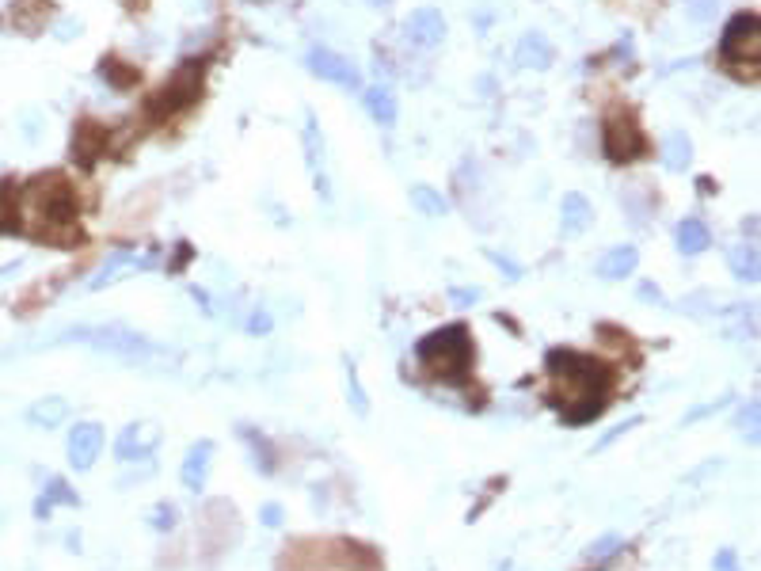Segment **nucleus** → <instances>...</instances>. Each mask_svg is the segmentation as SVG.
I'll list each match as a JSON object with an SVG mask.
<instances>
[{"mask_svg":"<svg viewBox=\"0 0 761 571\" xmlns=\"http://www.w3.org/2000/svg\"><path fill=\"white\" fill-rule=\"evenodd\" d=\"M198 88H202V72H195V69H179L176 77L164 84L160 91L148 103V110L160 119V115H176V110H183V107H191L195 100H198Z\"/></svg>","mask_w":761,"mask_h":571,"instance_id":"nucleus-7","label":"nucleus"},{"mask_svg":"<svg viewBox=\"0 0 761 571\" xmlns=\"http://www.w3.org/2000/svg\"><path fill=\"white\" fill-rule=\"evenodd\" d=\"M153 267H157V252L138 255V252H129V248H119V252H110V255H107V263H103L96 274H91L88 293L107 290L110 282H119L122 274H129V271H153Z\"/></svg>","mask_w":761,"mask_h":571,"instance_id":"nucleus-10","label":"nucleus"},{"mask_svg":"<svg viewBox=\"0 0 761 571\" xmlns=\"http://www.w3.org/2000/svg\"><path fill=\"white\" fill-rule=\"evenodd\" d=\"M445 298H450L457 309H469V305L480 301V290H457V286H450V290H445Z\"/></svg>","mask_w":761,"mask_h":571,"instance_id":"nucleus-35","label":"nucleus"},{"mask_svg":"<svg viewBox=\"0 0 761 571\" xmlns=\"http://www.w3.org/2000/svg\"><path fill=\"white\" fill-rule=\"evenodd\" d=\"M488 260H491V263H495L499 271H503V274H507V279H514V282H518V279H522V267H518V263H510V260H507V255H499V252H488Z\"/></svg>","mask_w":761,"mask_h":571,"instance_id":"nucleus-39","label":"nucleus"},{"mask_svg":"<svg viewBox=\"0 0 761 571\" xmlns=\"http://www.w3.org/2000/svg\"><path fill=\"white\" fill-rule=\"evenodd\" d=\"M728 267H731L735 279L747 282V286H754L761 279V263H757V248L754 244H735L728 252Z\"/></svg>","mask_w":761,"mask_h":571,"instance_id":"nucleus-23","label":"nucleus"},{"mask_svg":"<svg viewBox=\"0 0 761 571\" xmlns=\"http://www.w3.org/2000/svg\"><path fill=\"white\" fill-rule=\"evenodd\" d=\"M81 503V495L69 488V481H62V476H50L43 495H39V503H34V519H50L53 507H77Z\"/></svg>","mask_w":761,"mask_h":571,"instance_id":"nucleus-19","label":"nucleus"},{"mask_svg":"<svg viewBox=\"0 0 761 571\" xmlns=\"http://www.w3.org/2000/svg\"><path fill=\"white\" fill-rule=\"evenodd\" d=\"M24 221L34 225L31 233L43 241H81L77 206H72V187L62 176L34 179L24 191Z\"/></svg>","mask_w":761,"mask_h":571,"instance_id":"nucleus-2","label":"nucleus"},{"mask_svg":"<svg viewBox=\"0 0 761 571\" xmlns=\"http://www.w3.org/2000/svg\"><path fill=\"white\" fill-rule=\"evenodd\" d=\"M404 31H407V39H412V46H419V50H438L445 43V20H442L438 8L412 12V15H407V24H404Z\"/></svg>","mask_w":761,"mask_h":571,"instance_id":"nucleus-12","label":"nucleus"},{"mask_svg":"<svg viewBox=\"0 0 761 571\" xmlns=\"http://www.w3.org/2000/svg\"><path fill=\"white\" fill-rule=\"evenodd\" d=\"M674 241H678L681 255H704L712 248V229L704 225V221H697V217H685L678 225V233H674Z\"/></svg>","mask_w":761,"mask_h":571,"instance_id":"nucleus-20","label":"nucleus"},{"mask_svg":"<svg viewBox=\"0 0 761 571\" xmlns=\"http://www.w3.org/2000/svg\"><path fill=\"white\" fill-rule=\"evenodd\" d=\"M271 328H274L271 312H263V309H259V312H252V320H248V331H252V336H267Z\"/></svg>","mask_w":761,"mask_h":571,"instance_id":"nucleus-40","label":"nucleus"},{"mask_svg":"<svg viewBox=\"0 0 761 571\" xmlns=\"http://www.w3.org/2000/svg\"><path fill=\"white\" fill-rule=\"evenodd\" d=\"M712 571H742V564H738V557H735V548H719L716 560H712Z\"/></svg>","mask_w":761,"mask_h":571,"instance_id":"nucleus-36","label":"nucleus"},{"mask_svg":"<svg viewBox=\"0 0 761 571\" xmlns=\"http://www.w3.org/2000/svg\"><path fill=\"white\" fill-rule=\"evenodd\" d=\"M176 519H179V510H176L172 503H157L153 510H148V526H153L157 533L176 529Z\"/></svg>","mask_w":761,"mask_h":571,"instance_id":"nucleus-31","label":"nucleus"},{"mask_svg":"<svg viewBox=\"0 0 761 571\" xmlns=\"http://www.w3.org/2000/svg\"><path fill=\"white\" fill-rule=\"evenodd\" d=\"M636 427H640V419H636V415H633V419H624V423H617V427H609V431H605L598 442H594V453L609 450V446H614V442H621L628 431H636Z\"/></svg>","mask_w":761,"mask_h":571,"instance_id":"nucleus-32","label":"nucleus"},{"mask_svg":"<svg viewBox=\"0 0 761 571\" xmlns=\"http://www.w3.org/2000/svg\"><path fill=\"white\" fill-rule=\"evenodd\" d=\"M757 419H761V412H757V400H750V404H742L738 408V415H735V427L747 434V442H754L757 446V438H761V431H757Z\"/></svg>","mask_w":761,"mask_h":571,"instance_id":"nucleus-30","label":"nucleus"},{"mask_svg":"<svg viewBox=\"0 0 761 571\" xmlns=\"http://www.w3.org/2000/svg\"><path fill=\"white\" fill-rule=\"evenodd\" d=\"M560 225L567 236H583L590 225H594V206L590 198L579 195V191H567L564 202H560Z\"/></svg>","mask_w":761,"mask_h":571,"instance_id":"nucleus-16","label":"nucleus"},{"mask_svg":"<svg viewBox=\"0 0 761 571\" xmlns=\"http://www.w3.org/2000/svg\"><path fill=\"white\" fill-rule=\"evenodd\" d=\"M69 400L65 396H43V400H34L31 408H27V423L31 427H43V431H53V427H62V423L69 419Z\"/></svg>","mask_w":761,"mask_h":571,"instance_id":"nucleus-17","label":"nucleus"},{"mask_svg":"<svg viewBox=\"0 0 761 571\" xmlns=\"http://www.w3.org/2000/svg\"><path fill=\"white\" fill-rule=\"evenodd\" d=\"M636 298H640V301H647V305H666L662 290H659L655 282H640V286H636Z\"/></svg>","mask_w":761,"mask_h":571,"instance_id":"nucleus-38","label":"nucleus"},{"mask_svg":"<svg viewBox=\"0 0 761 571\" xmlns=\"http://www.w3.org/2000/svg\"><path fill=\"white\" fill-rule=\"evenodd\" d=\"M107 145V130L100 122H81L77 126V138H72V157L81 160H96V153Z\"/></svg>","mask_w":761,"mask_h":571,"instance_id":"nucleus-24","label":"nucleus"},{"mask_svg":"<svg viewBox=\"0 0 761 571\" xmlns=\"http://www.w3.org/2000/svg\"><path fill=\"white\" fill-rule=\"evenodd\" d=\"M305 65H309L312 77H320L328 84H339V88H358L362 84L355 62L343 58V53H336V50H328V46H312L305 53Z\"/></svg>","mask_w":761,"mask_h":571,"instance_id":"nucleus-8","label":"nucleus"},{"mask_svg":"<svg viewBox=\"0 0 761 571\" xmlns=\"http://www.w3.org/2000/svg\"><path fill=\"white\" fill-rule=\"evenodd\" d=\"M320 130H317V119L305 115V157H309V168L312 176H320Z\"/></svg>","mask_w":761,"mask_h":571,"instance_id":"nucleus-28","label":"nucleus"},{"mask_svg":"<svg viewBox=\"0 0 761 571\" xmlns=\"http://www.w3.org/2000/svg\"><path fill=\"white\" fill-rule=\"evenodd\" d=\"M754 305H728L723 309V336L728 339H735V343H747V339H754L757 336V320H754Z\"/></svg>","mask_w":761,"mask_h":571,"instance_id":"nucleus-18","label":"nucleus"},{"mask_svg":"<svg viewBox=\"0 0 761 571\" xmlns=\"http://www.w3.org/2000/svg\"><path fill=\"white\" fill-rule=\"evenodd\" d=\"M731 400H735V393H723L719 400H712V404H700V408H693V412H685V419H681V423H685V427H693V423H700V419H709V415H716V412L723 408V404H731Z\"/></svg>","mask_w":761,"mask_h":571,"instance_id":"nucleus-34","label":"nucleus"},{"mask_svg":"<svg viewBox=\"0 0 761 571\" xmlns=\"http://www.w3.org/2000/svg\"><path fill=\"white\" fill-rule=\"evenodd\" d=\"M548 374H552V404L560 408L564 423L579 427L586 419H598L605 412V393H609V370L602 362H594L586 355L575 351H548L545 358Z\"/></svg>","mask_w":761,"mask_h":571,"instance_id":"nucleus-1","label":"nucleus"},{"mask_svg":"<svg viewBox=\"0 0 761 571\" xmlns=\"http://www.w3.org/2000/svg\"><path fill=\"white\" fill-rule=\"evenodd\" d=\"M602 149L605 157L614 160V164H628V160H636L643 149H647V141L640 134V126L621 115V110H614V115L605 119V134H602Z\"/></svg>","mask_w":761,"mask_h":571,"instance_id":"nucleus-6","label":"nucleus"},{"mask_svg":"<svg viewBox=\"0 0 761 571\" xmlns=\"http://www.w3.org/2000/svg\"><path fill=\"white\" fill-rule=\"evenodd\" d=\"M690 160H693L690 134L674 130V134L662 138V164H666V172H685V168H690Z\"/></svg>","mask_w":761,"mask_h":571,"instance_id":"nucleus-22","label":"nucleus"},{"mask_svg":"<svg viewBox=\"0 0 761 571\" xmlns=\"http://www.w3.org/2000/svg\"><path fill=\"white\" fill-rule=\"evenodd\" d=\"M419 362L442 381H465L469 377V366H472V339H469V328L465 324H450V328H438L431 336H423L415 347Z\"/></svg>","mask_w":761,"mask_h":571,"instance_id":"nucleus-4","label":"nucleus"},{"mask_svg":"<svg viewBox=\"0 0 761 571\" xmlns=\"http://www.w3.org/2000/svg\"><path fill=\"white\" fill-rule=\"evenodd\" d=\"M362 103H366V115L374 119L377 126H393L396 122V96H393V88H385V84H374V88H366V96H362Z\"/></svg>","mask_w":761,"mask_h":571,"instance_id":"nucleus-21","label":"nucleus"},{"mask_svg":"<svg viewBox=\"0 0 761 571\" xmlns=\"http://www.w3.org/2000/svg\"><path fill=\"white\" fill-rule=\"evenodd\" d=\"M407 195H412V206L423 217H445V214H450V198H445L442 191H434L431 183H415Z\"/></svg>","mask_w":761,"mask_h":571,"instance_id":"nucleus-25","label":"nucleus"},{"mask_svg":"<svg viewBox=\"0 0 761 571\" xmlns=\"http://www.w3.org/2000/svg\"><path fill=\"white\" fill-rule=\"evenodd\" d=\"M347 400H350V408H355V415L358 419H366L369 415V396H366V389H362V377H358V366L347 358Z\"/></svg>","mask_w":761,"mask_h":571,"instance_id":"nucleus-27","label":"nucleus"},{"mask_svg":"<svg viewBox=\"0 0 761 571\" xmlns=\"http://www.w3.org/2000/svg\"><path fill=\"white\" fill-rule=\"evenodd\" d=\"M210 462H214V442L210 438H198L195 446H187V453H183V465H179V481L187 491H202L210 481Z\"/></svg>","mask_w":761,"mask_h":571,"instance_id":"nucleus-13","label":"nucleus"},{"mask_svg":"<svg viewBox=\"0 0 761 571\" xmlns=\"http://www.w3.org/2000/svg\"><path fill=\"white\" fill-rule=\"evenodd\" d=\"M719 53L728 58L731 65H747L757 69V58H761V24L754 12H738L735 20L723 27V39H719Z\"/></svg>","mask_w":761,"mask_h":571,"instance_id":"nucleus-5","label":"nucleus"},{"mask_svg":"<svg viewBox=\"0 0 761 571\" xmlns=\"http://www.w3.org/2000/svg\"><path fill=\"white\" fill-rule=\"evenodd\" d=\"M366 5H374V8H388V5H393V0H366Z\"/></svg>","mask_w":761,"mask_h":571,"instance_id":"nucleus-41","label":"nucleus"},{"mask_svg":"<svg viewBox=\"0 0 761 571\" xmlns=\"http://www.w3.org/2000/svg\"><path fill=\"white\" fill-rule=\"evenodd\" d=\"M103 427L100 423H77V427L69 431V442H65V457H69V465L77 469V472H88L91 465L100 462V453H103Z\"/></svg>","mask_w":761,"mask_h":571,"instance_id":"nucleus-9","label":"nucleus"},{"mask_svg":"<svg viewBox=\"0 0 761 571\" xmlns=\"http://www.w3.org/2000/svg\"><path fill=\"white\" fill-rule=\"evenodd\" d=\"M640 267V252L633 244H617V248H609L598 263H594V271H598V279H609V282H624L628 274H633Z\"/></svg>","mask_w":761,"mask_h":571,"instance_id":"nucleus-15","label":"nucleus"},{"mask_svg":"<svg viewBox=\"0 0 761 571\" xmlns=\"http://www.w3.org/2000/svg\"><path fill=\"white\" fill-rule=\"evenodd\" d=\"M685 8H690L693 24H712L716 12H719V0H685Z\"/></svg>","mask_w":761,"mask_h":571,"instance_id":"nucleus-33","label":"nucleus"},{"mask_svg":"<svg viewBox=\"0 0 761 571\" xmlns=\"http://www.w3.org/2000/svg\"><path fill=\"white\" fill-rule=\"evenodd\" d=\"M244 434H248L244 442H248V446H252V453H255V465H259V472H263V476H271V472H274V457H271V446L263 442V434H259V431H252V427H244Z\"/></svg>","mask_w":761,"mask_h":571,"instance_id":"nucleus-29","label":"nucleus"},{"mask_svg":"<svg viewBox=\"0 0 761 571\" xmlns=\"http://www.w3.org/2000/svg\"><path fill=\"white\" fill-rule=\"evenodd\" d=\"M552 58H556V50H552V43L545 39L541 31H526L522 39H518V50H514V62H518V69L545 72V69L552 65Z\"/></svg>","mask_w":761,"mask_h":571,"instance_id":"nucleus-14","label":"nucleus"},{"mask_svg":"<svg viewBox=\"0 0 761 571\" xmlns=\"http://www.w3.org/2000/svg\"><path fill=\"white\" fill-rule=\"evenodd\" d=\"M282 519H286V510L278 507V503H267V507H259V522H263V526L278 529V526H282Z\"/></svg>","mask_w":761,"mask_h":571,"instance_id":"nucleus-37","label":"nucleus"},{"mask_svg":"<svg viewBox=\"0 0 761 571\" xmlns=\"http://www.w3.org/2000/svg\"><path fill=\"white\" fill-rule=\"evenodd\" d=\"M58 343H88L91 351L115 355L122 362H153V358H160V347L148 336H141V331L126 328V324H81V328L62 331Z\"/></svg>","mask_w":761,"mask_h":571,"instance_id":"nucleus-3","label":"nucleus"},{"mask_svg":"<svg viewBox=\"0 0 761 571\" xmlns=\"http://www.w3.org/2000/svg\"><path fill=\"white\" fill-rule=\"evenodd\" d=\"M621 548H624V538H621V533H602V538H594V541L583 548V560H586V564H605V560H614Z\"/></svg>","mask_w":761,"mask_h":571,"instance_id":"nucleus-26","label":"nucleus"},{"mask_svg":"<svg viewBox=\"0 0 761 571\" xmlns=\"http://www.w3.org/2000/svg\"><path fill=\"white\" fill-rule=\"evenodd\" d=\"M157 434H160L157 423H145V419L126 423L122 434L115 438V457L119 462H141V457L157 450Z\"/></svg>","mask_w":761,"mask_h":571,"instance_id":"nucleus-11","label":"nucleus"}]
</instances>
